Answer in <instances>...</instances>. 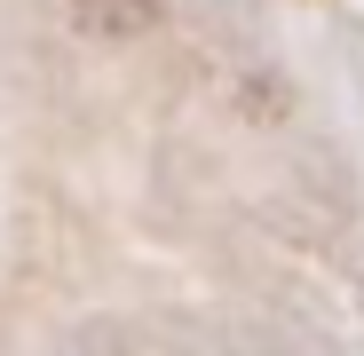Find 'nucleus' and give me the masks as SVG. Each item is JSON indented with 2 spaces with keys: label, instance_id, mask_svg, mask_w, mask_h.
<instances>
[{
  "label": "nucleus",
  "instance_id": "nucleus-1",
  "mask_svg": "<svg viewBox=\"0 0 364 356\" xmlns=\"http://www.w3.org/2000/svg\"><path fill=\"white\" fill-rule=\"evenodd\" d=\"M166 16V0H72V24L87 40H135Z\"/></svg>",
  "mask_w": 364,
  "mask_h": 356
}]
</instances>
